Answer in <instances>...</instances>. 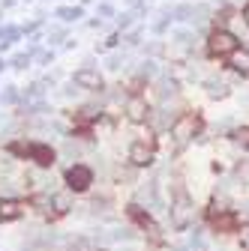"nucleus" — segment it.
Instances as JSON below:
<instances>
[{
  "mask_svg": "<svg viewBox=\"0 0 249 251\" xmlns=\"http://www.w3.org/2000/svg\"><path fill=\"white\" fill-rule=\"evenodd\" d=\"M192 215H195V203H192V198L177 185L174 203H171V225H174L177 230H183V227H189V225H192Z\"/></svg>",
  "mask_w": 249,
  "mask_h": 251,
  "instance_id": "nucleus-1",
  "label": "nucleus"
},
{
  "mask_svg": "<svg viewBox=\"0 0 249 251\" xmlns=\"http://www.w3.org/2000/svg\"><path fill=\"white\" fill-rule=\"evenodd\" d=\"M207 51L213 57H225V54L237 51V36L228 33V30H213L210 39H207Z\"/></svg>",
  "mask_w": 249,
  "mask_h": 251,
  "instance_id": "nucleus-2",
  "label": "nucleus"
},
{
  "mask_svg": "<svg viewBox=\"0 0 249 251\" xmlns=\"http://www.w3.org/2000/svg\"><path fill=\"white\" fill-rule=\"evenodd\" d=\"M195 129H198V120L195 117H180V120H174V141H177V147H183L186 141H189L192 135H195Z\"/></svg>",
  "mask_w": 249,
  "mask_h": 251,
  "instance_id": "nucleus-3",
  "label": "nucleus"
},
{
  "mask_svg": "<svg viewBox=\"0 0 249 251\" xmlns=\"http://www.w3.org/2000/svg\"><path fill=\"white\" fill-rule=\"evenodd\" d=\"M66 182H69V188H75V192H84V188L93 182V174H90L87 168L75 165V168H69V171H66Z\"/></svg>",
  "mask_w": 249,
  "mask_h": 251,
  "instance_id": "nucleus-4",
  "label": "nucleus"
},
{
  "mask_svg": "<svg viewBox=\"0 0 249 251\" xmlns=\"http://www.w3.org/2000/svg\"><path fill=\"white\" fill-rule=\"evenodd\" d=\"M129 162H132L135 168L150 165V162H153V144H150V141H147V144H132V150H129Z\"/></svg>",
  "mask_w": 249,
  "mask_h": 251,
  "instance_id": "nucleus-5",
  "label": "nucleus"
},
{
  "mask_svg": "<svg viewBox=\"0 0 249 251\" xmlns=\"http://www.w3.org/2000/svg\"><path fill=\"white\" fill-rule=\"evenodd\" d=\"M75 87L99 90V87H102V75H99L96 69H78V72H75Z\"/></svg>",
  "mask_w": 249,
  "mask_h": 251,
  "instance_id": "nucleus-6",
  "label": "nucleus"
},
{
  "mask_svg": "<svg viewBox=\"0 0 249 251\" xmlns=\"http://www.w3.org/2000/svg\"><path fill=\"white\" fill-rule=\"evenodd\" d=\"M27 152H30V159H33L39 168H48V165H54V150H51V147H42V144H36V147H27Z\"/></svg>",
  "mask_w": 249,
  "mask_h": 251,
  "instance_id": "nucleus-7",
  "label": "nucleus"
},
{
  "mask_svg": "<svg viewBox=\"0 0 249 251\" xmlns=\"http://www.w3.org/2000/svg\"><path fill=\"white\" fill-rule=\"evenodd\" d=\"M126 117H129L132 123H144V120L150 117L147 102H144V99H129V102H126Z\"/></svg>",
  "mask_w": 249,
  "mask_h": 251,
  "instance_id": "nucleus-8",
  "label": "nucleus"
},
{
  "mask_svg": "<svg viewBox=\"0 0 249 251\" xmlns=\"http://www.w3.org/2000/svg\"><path fill=\"white\" fill-rule=\"evenodd\" d=\"M21 212H24V206L18 201H0V222H15Z\"/></svg>",
  "mask_w": 249,
  "mask_h": 251,
  "instance_id": "nucleus-9",
  "label": "nucleus"
},
{
  "mask_svg": "<svg viewBox=\"0 0 249 251\" xmlns=\"http://www.w3.org/2000/svg\"><path fill=\"white\" fill-rule=\"evenodd\" d=\"M228 57H231V66H234L240 75H249V51L237 48V51H231Z\"/></svg>",
  "mask_w": 249,
  "mask_h": 251,
  "instance_id": "nucleus-10",
  "label": "nucleus"
},
{
  "mask_svg": "<svg viewBox=\"0 0 249 251\" xmlns=\"http://www.w3.org/2000/svg\"><path fill=\"white\" fill-rule=\"evenodd\" d=\"M69 206H72V198L66 192H60V195L51 198V215H63V212H69Z\"/></svg>",
  "mask_w": 249,
  "mask_h": 251,
  "instance_id": "nucleus-11",
  "label": "nucleus"
},
{
  "mask_svg": "<svg viewBox=\"0 0 249 251\" xmlns=\"http://www.w3.org/2000/svg\"><path fill=\"white\" fill-rule=\"evenodd\" d=\"M138 201H147V203H156V185L147 182L144 188H138Z\"/></svg>",
  "mask_w": 249,
  "mask_h": 251,
  "instance_id": "nucleus-12",
  "label": "nucleus"
},
{
  "mask_svg": "<svg viewBox=\"0 0 249 251\" xmlns=\"http://www.w3.org/2000/svg\"><path fill=\"white\" fill-rule=\"evenodd\" d=\"M207 93H210L213 99H222V96H228L225 84H219V81H207Z\"/></svg>",
  "mask_w": 249,
  "mask_h": 251,
  "instance_id": "nucleus-13",
  "label": "nucleus"
},
{
  "mask_svg": "<svg viewBox=\"0 0 249 251\" xmlns=\"http://www.w3.org/2000/svg\"><path fill=\"white\" fill-rule=\"evenodd\" d=\"M234 141H237L240 147H249V129H237V132H234Z\"/></svg>",
  "mask_w": 249,
  "mask_h": 251,
  "instance_id": "nucleus-14",
  "label": "nucleus"
},
{
  "mask_svg": "<svg viewBox=\"0 0 249 251\" xmlns=\"http://www.w3.org/2000/svg\"><path fill=\"white\" fill-rule=\"evenodd\" d=\"M69 251H90V242L87 239H75V242H69Z\"/></svg>",
  "mask_w": 249,
  "mask_h": 251,
  "instance_id": "nucleus-15",
  "label": "nucleus"
},
{
  "mask_svg": "<svg viewBox=\"0 0 249 251\" xmlns=\"http://www.w3.org/2000/svg\"><path fill=\"white\" fill-rule=\"evenodd\" d=\"M240 248H243V251H249V225H246V227H240Z\"/></svg>",
  "mask_w": 249,
  "mask_h": 251,
  "instance_id": "nucleus-16",
  "label": "nucleus"
},
{
  "mask_svg": "<svg viewBox=\"0 0 249 251\" xmlns=\"http://www.w3.org/2000/svg\"><path fill=\"white\" fill-rule=\"evenodd\" d=\"M81 9H60V18H78Z\"/></svg>",
  "mask_w": 249,
  "mask_h": 251,
  "instance_id": "nucleus-17",
  "label": "nucleus"
},
{
  "mask_svg": "<svg viewBox=\"0 0 249 251\" xmlns=\"http://www.w3.org/2000/svg\"><path fill=\"white\" fill-rule=\"evenodd\" d=\"M117 179H132V171H126V168H117V174H114Z\"/></svg>",
  "mask_w": 249,
  "mask_h": 251,
  "instance_id": "nucleus-18",
  "label": "nucleus"
},
{
  "mask_svg": "<svg viewBox=\"0 0 249 251\" xmlns=\"http://www.w3.org/2000/svg\"><path fill=\"white\" fill-rule=\"evenodd\" d=\"M243 18H246V24H249V6H246V12H243Z\"/></svg>",
  "mask_w": 249,
  "mask_h": 251,
  "instance_id": "nucleus-19",
  "label": "nucleus"
}]
</instances>
